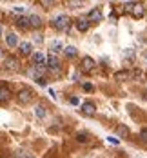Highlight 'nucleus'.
Here are the masks:
<instances>
[{
  "instance_id": "obj_1",
  "label": "nucleus",
  "mask_w": 147,
  "mask_h": 158,
  "mask_svg": "<svg viewBox=\"0 0 147 158\" xmlns=\"http://www.w3.org/2000/svg\"><path fill=\"white\" fill-rule=\"evenodd\" d=\"M16 100L20 106H29L33 100H35V91L31 87H22L18 93H16Z\"/></svg>"
},
{
  "instance_id": "obj_2",
  "label": "nucleus",
  "mask_w": 147,
  "mask_h": 158,
  "mask_svg": "<svg viewBox=\"0 0 147 158\" xmlns=\"http://www.w3.org/2000/svg\"><path fill=\"white\" fill-rule=\"evenodd\" d=\"M51 24H53V27H55L56 31H62V33L67 31V29L71 27V20H69V16H65V15H58Z\"/></svg>"
},
{
  "instance_id": "obj_3",
  "label": "nucleus",
  "mask_w": 147,
  "mask_h": 158,
  "mask_svg": "<svg viewBox=\"0 0 147 158\" xmlns=\"http://www.w3.org/2000/svg\"><path fill=\"white\" fill-rule=\"evenodd\" d=\"M20 69V60L16 56H6L4 58V71H9V73H15Z\"/></svg>"
},
{
  "instance_id": "obj_4",
  "label": "nucleus",
  "mask_w": 147,
  "mask_h": 158,
  "mask_svg": "<svg viewBox=\"0 0 147 158\" xmlns=\"http://www.w3.org/2000/svg\"><path fill=\"white\" fill-rule=\"evenodd\" d=\"M46 67L53 75H60V60H58V56L56 55H49L47 62H46Z\"/></svg>"
},
{
  "instance_id": "obj_5",
  "label": "nucleus",
  "mask_w": 147,
  "mask_h": 158,
  "mask_svg": "<svg viewBox=\"0 0 147 158\" xmlns=\"http://www.w3.org/2000/svg\"><path fill=\"white\" fill-rule=\"evenodd\" d=\"M95 60L91 58V56H84L82 58V62H80V71L82 73H91L93 69H95Z\"/></svg>"
},
{
  "instance_id": "obj_6",
  "label": "nucleus",
  "mask_w": 147,
  "mask_h": 158,
  "mask_svg": "<svg viewBox=\"0 0 147 158\" xmlns=\"http://www.w3.org/2000/svg\"><path fill=\"white\" fill-rule=\"evenodd\" d=\"M75 26H76V29L78 31H87L89 27H91V22H89V18L87 16H82V18H76V22H75Z\"/></svg>"
},
{
  "instance_id": "obj_7",
  "label": "nucleus",
  "mask_w": 147,
  "mask_h": 158,
  "mask_svg": "<svg viewBox=\"0 0 147 158\" xmlns=\"http://www.w3.org/2000/svg\"><path fill=\"white\" fill-rule=\"evenodd\" d=\"M82 113H84L85 116H95L96 106H95L93 102H84V104H82Z\"/></svg>"
},
{
  "instance_id": "obj_8",
  "label": "nucleus",
  "mask_w": 147,
  "mask_h": 158,
  "mask_svg": "<svg viewBox=\"0 0 147 158\" xmlns=\"http://www.w3.org/2000/svg\"><path fill=\"white\" fill-rule=\"evenodd\" d=\"M11 100V91L7 85H0V104H6Z\"/></svg>"
},
{
  "instance_id": "obj_9",
  "label": "nucleus",
  "mask_w": 147,
  "mask_h": 158,
  "mask_svg": "<svg viewBox=\"0 0 147 158\" xmlns=\"http://www.w3.org/2000/svg\"><path fill=\"white\" fill-rule=\"evenodd\" d=\"M131 15L134 16V18H142L144 15H147L145 9H144V4H140V2H134V7H133V13Z\"/></svg>"
},
{
  "instance_id": "obj_10",
  "label": "nucleus",
  "mask_w": 147,
  "mask_h": 158,
  "mask_svg": "<svg viewBox=\"0 0 147 158\" xmlns=\"http://www.w3.org/2000/svg\"><path fill=\"white\" fill-rule=\"evenodd\" d=\"M31 60H33V64L35 65H46V58H44V53L42 51H36V53H33L31 55Z\"/></svg>"
},
{
  "instance_id": "obj_11",
  "label": "nucleus",
  "mask_w": 147,
  "mask_h": 158,
  "mask_svg": "<svg viewBox=\"0 0 147 158\" xmlns=\"http://www.w3.org/2000/svg\"><path fill=\"white\" fill-rule=\"evenodd\" d=\"M87 18H89V22H100V20H102V11H100L98 7H95V9L89 11Z\"/></svg>"
},
{
  "instance_id": "obj_12",
  "label": "nucleus",
  "mask_w": 147,
  "mask_h": 158,
  "mask_svg": "<svg viewBox=\"0 0 147 158\" xmlns=\"http://www.w3.org/2000/svg\"><path fill=\"white\" fill-rule=\"evenodd\" d=\"M114 78L120 80V82H124V80L133 78V73H131V71H125V69H124V71H116V73H114Z\"/></svg>"
},
{
  "instance_id": "obj_13",
  "label": "nucleus",
  "mask_w": 147,
  "mask_h": 158,
  "mask_svg": "<svg viewBox=\"0 0 147 158\" xmlns=\"http://www.w3.org/2000/svg\"><path fill=\"white\" fill-rule=\"evenodd\" d=\"M6 44H7L9 48H16V46H20L15 33H7V36H6Z\"/></svg>"
},
{
  "instance_id": "obj_14",
  "label": "nucleus",
  "mask_w": 147,
  "mask_h": 158,
  "mask_svg": "<svg viewBox=\"0 0 147 158\" xmlns=\"http://www.w3.org/2000/svg\"><path fill=\"white\" fill-rule=\"evenodd\" d=\"M62 51H64V55L67 56V58H75V56L78 55V51H76V48H75V46H65Z\"/></svg>"
},
{
  "instance_id": "obj_15",
  "label": "nucleus",
  "mask_w": 147,
  "mask_h": 158,
  "mask_svg": "<svg viewBox=\"0 0 147 158\" xmlns=\"http://www.w3.org/2000/svg\"><path fill=\"white\" fill-rule=\"evenodd\" d=\"M16 26H18L20 29L31 27V26H29V16H18V18H16Z\"/></svg>"
},
{
  "instance_id": "obj_16",
  "label": "nucleus",
  "mask_w": 147,
  "mask_h": 158,
  "mask_svg": "<svg viewBox=\"0 0 147 158\" xmlns=\"http://www.w3.org/2000/svg\"><path fill=\"white\" fill-rule=\"evenodd\" d=\"M116 133H118V136H122V138H127V136H129V127L124 126V124H120V126L116 127Z\"/></svg>"
},
{
  "instance_id": "obj_17",
  "label": "nucleus",
  "mask_w": 147,
  "mask_h": 158,
  "mask_svg": "<svg viewBox=\"0 0 147 158\" xmlns=\"http://www.w3.org/2000/svg\"><path fill=\"white\" fill-rule=\"evenodd\" d=\"M29 26L31 27H40L42 26V18L38 15H29Z\"/></svg>"
},
{
  "instance_id": "obj_18",
  "label": "nucleus",
  "mask_w": 147,
  "mask_h": 158,
  "mask_svg": "<svg viewBox=\"0 0 147 158\" xmlns=\"http://www.w3.org/2000/svg\"><path fill=\"white\" fill-rule=\"evenodd\" d=\"M18 49H20V53H22V55H31V51H33V48H31V44H29V42H22V44L18 46Z\"/></svg>"
},
{
  "instance_id": "obj_19",
  "label": "nucleus",
  "mask_w": 147,
  "mask_h": 158,
  "mask_svg": "<svg viewBox=\"0 0 147 158\" xmlns=\"http://www.w3.org/2000/svg\"><path fill=\"white\" fill-rule=\"evenodd\" d=\"M35 113H36V116H38V118H44V116H46V107L40 104V106H36V107H35Z\"/></svg>"
},
{
  "instance_id": "obj_20",
  "label": "nucleus",
  "mask_w": 147,
  "mask_h": 158,
  "mask_svg": "<svg viewBox=\"0 0 147 158\" xmlns=\"http://www.w3.org/2000/svg\"><path fill=\"white\" fill-rule=\"evenodd\" d=\"M89 140V136H87V133H78L76 135V142H80V143H85Z\"/></svg>"
},
{
  "instance_id": "obj_21",
  "label": "nucleus",
  "mask_w": 147,
  "mask_h": 158,
  "mask_svg": "<svg viewBox=\"0 0 147 158\" xmlns=\"http://www.w3.org/2000/svg\"><path fill=\"white\" fill-rule=\"evenodd\" d=\"M133 7H134V2H125L124 4V11L125 13H133Z\"/></svg>"
},
{
  "instance_id": "obj_22",
  "label": "nucleus",
  "mask_w": 147,
  "mask_h": 158,
  "mask_svg": "<svg viewBox=\"0 0 147 158\" xmlns=\"http://www.w3.org/2000/svg\"><path fill=\"white\" fill-rule=\"evenodd\" d=\"M67 6H69V7H80L82 2H80V0H69V2H67Z\"/></svg>"
},
{
  "instance_id": "obj_23",
  "label": "nucleus",
  "mask_w": 147,
  "mask_h": 158,
  "mask_svg": "<svg viewBox=\"0 0 147 158\" xmlns=\"http://www.w3.org/2000/svg\"><path fill=\"white\" fill-rule=\"evenodd\" d=\"M140 138H142V142H144V143H147V127L140 131Z\"/></svg>"
},
{
  "instance_id": "obj_24",
  "label": "nucleus",
  "mask_w": 147,
  "mask_h": 158,
  "mask_svg": "<svg viewBox=\"0 0 147 158\" xmlns=\"http://www.w3.org/2000/svg\"><path fill=\"white\" fill-rule=\"evenodd\" d=\"M38 4H40V6H44V7H49V6H53V2H51V0H40Z\"/></svg>"
},
{
  "instance_id": "obj_25",
  "label": "nucleus",
  "mask_w": 147,
  "mask_h": 158,
  "mask_svg": "<svg viewBox=\"0 0 147 158\" xmlns=\"http://www.w3.org/2000/svg\"><path fill=\"white\" fill-rule=\"evenodd\" d=\"M82 87H84V89H85V91H93V85H91V84H84V85H82Z\"/></svg>"
},
{
  "instance_id": "obj_26",
  "label": "nucleus",
  "mask_w": 147,
  "mask_h": 158,
  "mask_svg": "<svg viewBox=\"0 0 147 158\" xmlns=\"http://www.w3.org/2000/svg\"><path fill=\"white\" fill-rule=\"evenodd\" d=\"M51 48L55 49V51H58V49H60V44H58V42H53V44H51Z\"/></svg>"
},
{
  "instance_id": "obj_27",
  "label": "nucleus",
  "mask_w": 147,
  "mask_h": 158,
  "mask_svg": "<svg viewBox=\"0 0 147 158\" xmlns=\"http://www.w3.org/2000/svg\"><path fill=\"white\" fill-rule=\"evenodd\" d=\"M107 140H109V142H111V143H118V142H120V140H118V138H113V136H109V138H107Z\"/></svg>"
},
{
  "instance_id": "obj_28",
  "label": "nucleus",
  "mask_w": 147,
  "mask_h": 158,
  "mask_svg": "<svg viewBox=\"0 0 147 158\" xmlns=\"http://www.w3.org/2000/svg\"><path fill=\"white\" fill-rule=\"evenodd\" d=\"M71 104H73V106H76V104H78V98H76V96H73V98H71Z\"/></svg>"
},
{
  "instance_id": "obj_29",
  "label": "nucleus",
  "mask_w": 147,
  "mask_h": 158,
  "mask_svg": "<svg viewBox=\"0 0 147 158\" xmlns=\"http://www.w3.org/2000/svg\"><path fill=\"white\" fill-rule=\"evenodd\" d=\"M15 11H16V13H24V7H20V6H16V7H15Z\"/></svg>"
},
{
  "instance_id": "obj_30",
  "label": "nucleus",
  "mask_w": 147,
  "mask_h": 158,
  "mask_svg": "<svg viewBox=\"0 0 147 158\" xmlns=\"http://www.w3.org/2000/svg\"><path fill=\"white\" fill-rule=\"evenodd\" d=\"M0 36H2V26H0Z\"/></svg>"
},
{
  "instance_id": "obj_31",
  "label": "nucleus",
  "mask_w": 147,
  "mask_h": 158,
  "mask_svg": "<svg viewBox=\"0 0 147 158\" xmlns=\"http://www.w3.org/2000/svg\"><path fill=\"white\" fill-rule=\"evenodd\" d=\"M20 158H29V156H20Z\"/></svg>"
},
{
  "instance_id": "obj_32",
  "label": "nucleus",
  "mask_w": 147,
  "mask_h": 158,
  "mask_svg": "<svg viewBox=\"0 0 147 158\" xmlns=\"http://www.w3.org/2000/svg\"><path fill=\"white\" fill-rule=\"evenodd\" d=\"M145 16H147V15H145Z\"/></svg>"
}]
</instances>
